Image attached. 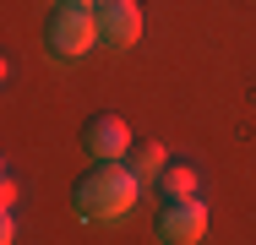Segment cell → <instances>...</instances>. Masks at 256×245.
<instances>
[{"mask_svg":"<svg viewBox=\"0 0 256 245\" xmlns=\"http://www.w3.org/2000/svg\"><path fill=\"white\" fill-rule=\"evenodd\" d=\"M93 16H98V44L126 49V44L142 38V6L136 0H98Z\"/></svg>","mask_w":256,"mask_h":245,"instance_id":"cell-5","label":"cell"},{"mask_svg":"<svg viewBox=\"0 0 256 245\" xmlns=\"http://www.w3.org/2000/svg\"><path fill=\"white\" fill-rule=\"evenodd\" d=\"M196 180H202V174H196L191 164H174V158H169L164 174H158V191H164V202H186V196H196Z\"/></svg>","mask_w":256,"mask_h":245,"instance_id":"cell-6","label":"cell"},{"mask_svg":"<svg viewBox=\"0 0 256 245\" xmlns=\"http://www.w3.org/2000/svg\"><path fill=\"white\" fill-rule=\"evenodd\" d=\"M126 164H131V174H142V180H158L169 158H164V147H158V142H131Z\"/></svg>","mask_w":256,"mask_h":245,"instance_id":"cell-7","label":"cell"},{"mask_svg":"<svg viewBox=\"0 0 256 245\" xmlns=\"http://www.w3.org/2000/svg\"><path fill=\"white\" fill-rule=\"evenodd\" d=\"M54 6H98V0H54Z\"/></svg>","mask_w":256,"mask_h":245,"instance_id":"cell-8","label":"cell"},{"mask_svg":"<svg viewBox=\"0 0 256 245\" xmlns=\"http://www.w3.org/2000/svg\"><path fill=\"white\" fill-rule=\"evenodd\" d=\"M38 33H44V49L54 60H76L98 44V16H93V6H50Z\"/></svg>","mask_w":256,"mask_h":245,"instance_id":"cell-2","label":"cell"},{"mask_svg":"<svg viewBox=\"0 0 256 245\" xmlns=\"http://www.w3.org/2000/svg\"><path fill=\"white\" fill-rule=\"evenodd\" d=\"M153 234L164 245H196L207 234V202L202 196H186V202H164L158 207V224Z\"/></svg>","mask_w":256,"mask_h":245,"instance_id":"cell-3","label":"cell"},{"mask_svg":"<svg viewBox=\"0 0 256 245\" xmlns=\"http://www.w3.org/2000/svg\"><path fill=\"white\" fill-rule=\"evenodd\" d=\"M82 147H88L93 158H126V152H131V126H126L114 109H98V114L82 120Z\"/></svg>","mask_w":256,"mask_h":245,"instance_id":"cell-4","label":"cell"},{"mask_svg":"<svg viewBox=\"0 0 256 245\" xmlns=\"http://www.w3.org/2000/svg\"><path fill=\"white\" fill-rule=\"evenodd\" d=\"M142 196V174H131L126 158H98L93 169H82L71 180V207L88 218V224H114L136 207Z\"/></svg>","mask_w":256,"mask_h":245,"instance_id":"cell-1","label":"cell"}]
</instances>
